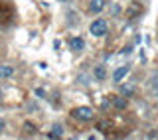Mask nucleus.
Masks as SVG:
<instances>
[{
  "label": "nucleus",
  "mask_w": 158,
  "mask_h": 140,
  "mask_svg": "<svg viewBox=\"0 0 158 140\" xmlns=\"http://www.w3.org/2000/svg\"><path fill=\"white\" fill-rule=\"evenodd\" d=\"M121 95L123 97H132L135 95V85H131V83L121 85Z\"/></svg>",
  "instance_id": "nucleus-8"
},
{
  "label": "nucleus",
  "mask_w": 158,
  "mask_h": 140,
  "mask_svg": "<svg viewBox=\"0 0 158 140\" xmlns=\"http://www.w3.org/2000/svg\"><path fill=\"white\" fill-rule=\"evenodd\" d=\"M71 117L77 118V121H91L93 118V111L89 107H77L71 111Z\"/></svg>",
  "instance_id": "nucleus-2"
},
{
  "label": "nucleus",
  "mask_w": 158,
  "mask_h": 140,
  "mask_svg": "<svg viewBox=\"0 0 158 140\" xmlns=\"http://www.w3.org/2000/svg\"><path fill=\"white\" fill-rule=\"evenodd\" d=\"M63 136V128L59 126V124H56V126L52 128V132H49V138H53V140H59Z\"/></svg>",
  "instance_id": "nucleus-9"
},
{
  "label": "nucleus",
  "mask_w": 158,
  "mask_h": 140,
  "mask_svg": "<svg viewBox=\"0 0 158 140\" xmlns=\"http://www.w3.org/2000/svg\"><path fill=\"white\" fill-rule=\"evenodd\" d=\"M14 75V67L12 65H0V79H8Z\"/></svg>",
  "instance_id": "nucleus-6"
},
{
  "label": "nucleus",
  "mask_w": 158,
  "mask_h": 140,
  "mask_svg": "<svg viewBox=\"0 0 158 140\" xmlns=\"http://www.w3.org/2000/svg\"><path fill=\"white\" fill-rule=\"evenodd\" d=\"M59 2H67V0H59Z\"/></svg>",
  "instance_id": "nucleus-13"
},
{
  "label": "nucleus",
  "mask_w": 158,
  "mask_h": 140,
  "mask_svg": "<svg viewBox=\"0 0 158 140\" xmlns=\"http://www.w3.org/2000/svg\"><path fill=\"white\" fill-rule=\"evenodd\" d=\"M105 0H91L89 2V12H93V14H99L101 10H105Z\"/></svg>",
  "instance_id": "nucleus-3"
},
{
  "label": "nucleus",
  "mask_w": 158,
  "mask_h": 140,
  "mask_svg": "<svg viewBox=\"0 0 158 140\" xmlns=\"http://www.w3.org/2000/svg\"><path fill=\"white\" fill-rule=\"evenodd\" d=\"M71 140H73V138H71Z\"/></svg>",
  "instance_id": "nucleus-14"
},
{
  "label": "nucleus",
  "mask_w": 158,
  "mask_h": 140,
  "mask_svg": "<svg viewBox=\"0 0 158 140\" xmlns=\"http://www.w3.org/2000/svg\"><path fill=\"white\" fill-rule=\"evenodd\" d=\"M0 101H2V91H0Z\"/></svg>",
  "instance_id": "nucleus-12"
},
{
  "label": "nucleus",
  "mask_w": 158,
  "mask_h": 140,
  "mask_svg": "<svg viewBox=\"0 0 158 140\" xmlns=\"http://www.w3.org/2000/svg\"><path fill=\"white\" fill-rule=\"evenodd\" d=\"M69 47H71L73 51H81V49L85 47V42H83L81 38H71L69 39Z\"/></svg>",
  "instance_id": "nucleus-5"
},
{
  "label": "nucleus",
  "mask_w": 158,
  "mask_h": 140,
  "mask_svg": "<svg viewBox=\"0 0 158 140\" xmlns=\"http://www.w3.org/2000/svg\"><path fill=\"white\" fill-rule=\"evenodd\" d=\"M128 71H131V67H128V65H123V67H118L117 71L113 73V81H115V83H121V81H123V77H125V75H127Z\"/></svg>",
  "instance_id": "nucleus-4"
},
{
  "label": "nucleus",
  "mask_w": 158,
  "mask_h": 140,
  "mask_svg": "<svg viewBox=\"0 0 158 140\" xmlns=\"http://www.w3.org/2000/svg\"><path fill=\"white\" fill-rule=\"evenodd\" d=\"M150 87H152V91L158 95V73H152V77H150Z\"/></svg>",
  "instance_id": "nucleus-11"
},
{
  "label": "nucleus",
  "mask_w": 158,
  "mask_h": 140,
  "mask_svg": "<svg viewBox=\"0 0 158 140\" xmlns=\"http://www.w3.org/2000/svg\"><path fill=\"white\" fill-rule=\"evenodd\" d=\"M89 30H91L93 36L101 38V36H105V34H107V22H105L103 18H97V20H93V22H91Z\"/></svg>",
  "instance_id": "nucleus-1"
},
{
  "label": "nucleus",
  "mask_w": 158,
  "mask_h": 140,
  "mask_svg": "<svg viewBox=\"0 0 158 140\" xmlns=\"http://www.w3.org/2000/svg\"><path fill=\"white\" fill-rule=\"evenodd\" d=\"M113 103H115L117 109H127V99L123 97V95H121V97H115V99H113Z\"/></svg>",
  "instance_id": "nucleus-10"
},
{
  "label": "nucleus",
  "mask_w": 158,
  "mask_h": 140,
  "mask_svg": "<svg viewBox=\"0 0 158 140\" xmlns=\"http://www.w3.org/2000/svg\"><path fill=\"white\" fill-rule=\"evenodd\" d=\"M93 75H95L97 81H105L107 71H105V67H103V65H95V69H93Z\"/></svg>",
  "instance_id": "nucleus-7"
}]
</instances>
